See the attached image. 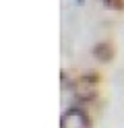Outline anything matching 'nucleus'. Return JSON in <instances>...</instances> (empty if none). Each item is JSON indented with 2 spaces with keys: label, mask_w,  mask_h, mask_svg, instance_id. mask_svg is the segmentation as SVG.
I'll return each instance as SVG.
<instances>
[{
  "label": "nucleus",
  "mask_w": 124,
  "mask_h": 128,
  "mask_svg": "<svg viewBox=\"0 0 124 128\" xmlns=\"http://www.w3.org/2000/svg\"><path fill=\"white\" fill-rule=\"evenodd\" d=\"M60 128H91V120L85 110L81 108H68L60 118Z\"/></svg>",
  "instance_id": "1"
},
{
  "label": "nucleus",
  "mask_w": 124,
  "mask_h": 128,
  "mask_svg": "<svg viewBox=\"0 0 124 128\" xmlns=\"http://www.w3.org/2000/svg\"><path fill=\"white\" fill-rule=\"evenodd\" d=\"M95 83H97V76H95V74H85V76H83L81 83L74 87L77 99H79V101L93 99V95H95Z\"/></svg>",
  "instance_id": "2"
},
{
  "label": "nucleus",
  "mask_w": 124,
  "mask_h": 128,
  "mask_svg": "<svg viewBox=\"0 0 124 128\" xmlns=\"http://www.w3.org/2000/svg\"><path fill=\"white\" fill-rule=\"evenodd\" d=\"M93 54H95V58H97V60H101V62H110V60H112V56H114V48H112V44L101 42L99 46H95Z\"/></svg>",
  "instance_id": "3"
},
{
  "label": "nucleus",
  "mask_w": 124,
  "mask_h": 128,
  "mask_svg": "<svg viewBox=\"0 0 124 128\" xmlns=\"http://www.w3.org/2000/svg\"><path fill=\"white\" fill-rule=\"evenodd\" d=\"M103 4L112 10H124V0H103Z\"/></svg>",
  "instance_id": "4"
}]
</instances>
